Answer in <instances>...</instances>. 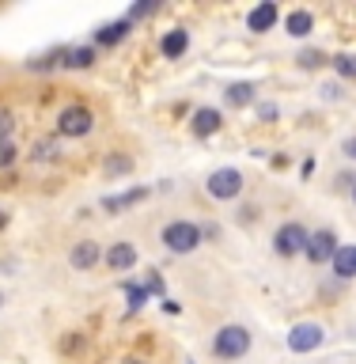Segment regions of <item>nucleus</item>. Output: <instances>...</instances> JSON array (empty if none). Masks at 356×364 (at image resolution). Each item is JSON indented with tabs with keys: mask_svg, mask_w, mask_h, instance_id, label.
Returning <instances> with one entry per match:
<instances>
[{
	"mask_svg": "<svg viewBox=\"0 0 356 364\" xmlns=\"http://www.w3.org/2000/svg\"><path fill=\"white\" fill-rule=\"evenodd\" d=\"M163 243H167V250H175V255H190V250L201 243V228L190 224V220H175V224L163 228Z\"/></svg>",
	"mask_w": 356,
	"mask_h": 364,
	"instance_id": "1",
	"label": "nucleus"
},
{
	"mask_svg": "<svg viewBox=\"0 0 356 364\" xmlns=\"http://www.w3.org/2000/svg\"><path fill=\"white\" fill-rule=\"evenodd\" d=\"M91 125H95V118H91L87 107H65L57 114V133H65V136H84L91 133Z\"/></svg>",
	"mask_w": 356,
	"mask_h": 364,
	"instance_id": "2",
	"label": "nucleus"
},
{
	"mask_svg": "<svg viewBox=\"0 0 356 364\" xmlns=\"http://www.w3.org/2000/svg\"><path fill=\"white\" fill-rule=\"evenodd\" d=\"M239 190H243V175H239L235 167H220V171L209 175V193L212 198L227 201V198H239Z\"/></svg>",
	"mask_w": 356,
	"mask_h": 364,
	"instance_id": "3",
	"label": "nucleus"
},
{
	"mask_svg": "<svg viewBox=\"0 0 356 364\" xmlns=\"http://www.w3.org/2000/svg\"><path fill=\"white\" fill-rule=\"evenodd\" d=\"M250 349V334L243 326H224L220 334H216V353L220 357H243Z\"/></svg>",
	"mask_w": 356,
	"mask_h": 364,
	"instance_id": "4",
	"label": "nucleus"
},
{
	"mask_svg": "<svg viewBox=\"0 0 356 364\" xmlns=\"http://www.w3.org/2000/svg\"><path fill=\"white\" fill-rule=\"evenodd\" d=\"M307 235L300 224H284L277 228V235H273V247H277V255H300V250H307Z\"/></svg>",
	"mask_w": 356,
	"mask_h": 364,
	"instance_id": "5",
	"label": "nucleus"
},
{
	"mask_svg": "<svg viewBox=\"0 0 356 364\" xmlns=\"http://www.w3.org/2000/svg\"><path fill=\"white\" fill-rule=\"evenodd\" d=\"M318 346H323V326H318V323H300L288 334V349L292 353H311Z\"/></svg>",
	"mask_w": 356,
	"mask_h": 364,
	"instance_id": "6",
	"label": "nucleus"
},
{
	"mask_svg": "<svg viewBox=\"0 0 356 364\" xmlns=\"http://www.w3.org/2000/svg\"><path fill=\"white\" fill-rule=\"evenodd\" d=\"M334 243H338L334 232H315L311 239H307V258H311V262H326L338 250Z\"/></svg>",
	"mask_w": 356,
	"mask_h": 364,
	"instance_id": "7",
	"label": "nucleus"
},
{
	"mask_svg": "<svg viewBox=\"0 0 356 364\" xmlns=\"http://www.w3.org/2000/svg\"><path fill=\"white\" fill-rule=\"evenodd\" d=\"M273 23H277V4L273 0H266V4H258L254 11L247 16V27L254 31V34H261V31H269Z\"/></svg>",
	"mask_w": 356,
	"mask_h": 364,
	"instance_id": "8",
	"label": "nucleus"
},
{
	"mask_svg": "<svg viewBox=\"0 0 356 364\" xmlns=\"http://www.w3.org/2000/svg\"><path fill=\"white\" fill-rule=\"evenodd\" d=\"M107 262H110V269H133L136 266V250L129 243H114L107 250Z\"/></svg>",
	"mask_w": 356,
	"mask_h": 364,
	"instance_id": "9",
	"label": "nucleus"
},
{
	"mask_svg": "<svg viewBox=\"0 0 356 364\" xmlns=\"http://www.w3.org/2000/svg\"><path fill=\"white\" fill-rule=\"evenodd\" d=\"M334 273L338 277H356V247H338L334 250Z\"/></svg>",
	"mask_w": 356,
	"mask_h": 364,
	"instance_id": "10",
	"label": "nucleus"
},
{
	"mask_svg": "<svg viewBox=\"0 0 356 364\" xmlns=\"http://www.w3.org/2000/svg\"><path fill=\"white\" fill-rule=\"evenodd\" d=\"M220 129V110H198L193 114V133L198 136H209Z\"/></svg>",
	"mask_w": 356,
	"mask_h": 364,
	"instance_id": "11",
	"label": "nucleus"
},
{
	"mask_svg": "<svg viewBox=\"0 0 356 364\" xmlns=\"http://www.w3.org/2000/svg\"><path fill=\"white\" fill-rule=\"evenodd\" d=\"M99 262V247L95 243H76L72 247V266L76 269H91Z\"/></svg>",
	"mask_w": 356,
	"mask_h": 364,
	"instance_id": "12",
	"label": "nucleus"
},
{
	"mask_svg": "<svg viewBox=\"0 0 356 364\" xmlns=\"http://www.w3.org/2000/svg\"><path fill=\"white\" fill-rule=\"evenodd\" d=\"M186 46H190V34L186 31H167L163 34V53L167 57H182V53H186Z\"/></svg>",
	"mask_w": 356,
	"mask_h": 364,
	"instance_id": "13",
	"label": "nucleus"
},
{
	"mask_svg": "<svg viewBox=\"0 0 356 364\" xmlns=\"http://www.w3.org/2000/svg\"><path fill=\"white\" fill-rule=\"evenodd\" d=\"M311 11H292L288 16V34H296V38H303V34H311Z\"/></svg>",
	"mask_w": 356,
	"mask_h": 364,
	"instance_id": "14",
	"label": "nucleus"
},
{
	"mask_svg": "<svg viewBox=\"0 0 356 364\" xmlns=\"http://www.w3.org/2000/svg\"><path fill=\"white\" fill-rule=\"evenodd\" d=\"M125 31H129V19H122V23H107V27L99 31V42H102V46H114V42H122V38H125Z\"/></svg>",
	"mask_w": 356,
	"mask_h": 364,
	"instance_id": "15",
	"label": "nucleus"
},
{
	"mask_svg": "<svg viewBox=\"0 0 356 364\" xmlns=\"http://www.w3.org/2000/svg\"><path fill=\"white\" fill-rule=\"evenodd\" d=\"M144 186H136V190H129V193H118V198H107V201H102V205H107V209H129V205H136V201H141L144 198Z\"/></svg>",
	"mask_w": 356,
	"mask_h": 364,
	"instance_id": "16",
	"label": "nucleus"
},
{
	"mask_svg": "<svg viewBox=\"0 0 356 364\" xmlns=\"http://www.w3.org/2000/svg\"><path fill=\"white\" fill-rule=\"evenodd\" d=\"M250 99H254V87L250 84H232L227 87V102H235V107H247Z\"/></svg>",
	"mask_w": 356,
	"mask_h": 364,
	"instance_id": "17",
	"label": "nucleus"
},
{
	"mask_svg": "<svg viewBox=\"0 0 356 364\" xmlns=\"http://www.w3.org/2000/svg\"><path fill=\"white\" fill-rule=\"evenodd\" d=\"M95 61V50H68V65L72 68H87Z\"/></svg>",
	"mask_w": 356,
	"mask_h": 364,
	"instance_id": "18",
	"label": "nucleus"
},
{
	"mask_svg": "<svg viewBox=\"0 0 356 364\" xmlns=\"http://www.w3.org/2000/svg\"><path fill=\"white\" fill-rule=\"evenodd\" d=\"M334 68L341 76H356V57H349V53H338L334 57Z\"/></svg>",
	"mask_w": 356,
	"mask_h": 364,
	"instance_id": "19",
	"label": "nucleus"
},
{
	"mask_svg": "<svg viewBox=\"0 0 356 364\" xmlns=\"http://www.w3.org/2000/svg\"><path fill=\"white\" fill-rule=\"evenodd\" d=\"M144 300H148V292L136 289V284H129V307H133V311H136V307H144Z\"/></svg>",
	"mask_w": 356,
	"mask_h": 364,
	"instance_id": "20",
	"label": "nucleus"
},
{
	"mask_svg": "<svg viewBox=\"0 0 356 364\" xmlns=\"http://www.w3.org/2000/svg\"><path fill=\"white\" fill-rule=\"evenodd\" d=\"M11 159H16V148H11L8 141H0V167H8Z\"/></svg>",
	"mask_w": 356,
	"mask_h": 364,
	"instance_id": "21",
	"label": "nucleus"
},
{
	"mask_svg": "<svg viewBox=\"0 0 356 364\" xmlns=\"http://www.w3.org/2000/svg\"><path fill=\"white\" fill-rule=\"evenodd\" d=\"M148 11H152V0H141V4L129 11V23H133V19H141V16H148Z\"/></svg>",
	"mask_w": 356,
	"mask_h": 364,
	"instance_id": "22",
	"label": "nucleus"
},
{
	"mask_svg": "<svg viewBox=\"0 0 356 364\" xmlns=\"http://www.w3.org/2000/svg\"><path fill=\"white\" fill-rule=\"evenodd\" d=\"M8 133H11V118L0 110V141H8Z\"/></svg>",
	"mask_w": 356,
	"mask_h": 364,
	"instance_id": "23",
	"label": "nucleus"
},
{
	"mask_svg": "<svg viewBox=\"0 0 356 364\" xmlns=\"http://www.w3.org/2000/svg\"><path fill=\"white\" fill-rule=\"evenodd\" d=\"M300 61H303L307 68H315V65H323V53H303Z\"/></svg>",
	"mask_w": 356,
	"mask_h": 364,
	"instance_id": "24",
	"label": "nucleus"
},
{
	"mask_svg": "<svg viewBox=\"0 0 356 364\" xmlns=\"http://www.w3.org/2000/svg\"><path fill=\"white\" fill-rule=\"evenodd\" d=\"M345 156L356 159V136H349V141H345Z\"/></svg>",
	"mask_w": 356,
	"mask_h": 364,
	"instance_id": "25",
	"label": "nucleus"
},
{
	"mask_svg": "<svg viewBox=\"0 0 356 364\" xmlns=\"http://www.w3.org/2000/svg\"><path fill=\"white\" fill-rule=\"evenodd\" d=\"M0 224H4V213H0Z\"/></svg>",
	"mask_w": 356,
	"mask_h": 364,
	"instance_id": "26",
	"label": "nucleus"
},
{
	"mask_svg": "<svg viewBox=\"0 0 356 364\" xmlns=\"http://www.w3.org/2000/svg\"><path fill=\"white\" fill-rule=\"evenodd\" d=\"M129 364H141V360H129Z\"/></svg>",
	"mask_w": 356,
	"mask_h": 364,
	"instance_id": "27",
	"label": "nucleus"
}]
</instances>
